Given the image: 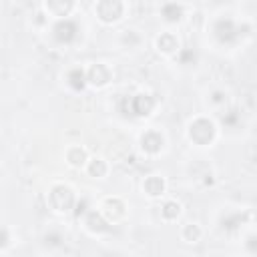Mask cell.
<instances>
[{"label": "cell", "instance_id": "14", "mask_svg": "<svg viewBox=\"0 0 257 257\" xmlns=\"http://www.w3.org/2000/svg\"><path fill=\"white\" fill-rule=\"evenodd\" d=\"M161 16L167 24H179L185 16V8L177 0H165L163 6H161Z\"/></svg>", "mask_w": 257, "mask_h": 257}, {"label": "cell", "instance_id": "1", "mask_svg": "<svg viewBox=\"0 0 257 257\" xmlns=\"http://www.w3.org/2000/svg\"><path fill=\"white\" fill-rule=\"evenodd\" d=\"M219 128L209 116H195L187 124V137L197 147H211L217 141Z\"/></svg>", "mask_w": 257, "mask_h": 257}, {"label": "cell", "instance_id": "19", "mask_svg": "<svg viewBox=\"0 0 257 257\" xmlns=\"http://www.w3.org/2000/svg\"><path fill=\"white\" fill-rule=\"evenodd\" d=\"M203 237V229L199 223H185L181 227V239L185 243H199Z\"/></svg>", "mask_w": 257, "mask_h": 257}, {"label": "cell", "instance_id": "8", "mask_svg": "<svg viewBox=\"0 0 257 257\" xmlns=\"http://www.w3.org/2000/svg\"><path fill=\"white\" fill-rule=\"evenodd\" d=\"M74 6H76V0H42V10L52 20L70 16Z\"/></svg>", "mask_w": 257, "mask_h": 257}, {"label": "cell", "instance_id": "3", "mask_svg": "<svg viewBox=\"0 0 257 257\" xmlns=\"http://www.w3.org/2000/svg\"><path fill=\"white\" fill-rule=\"evenodd\" d=\"M80 26L76 24V20H72L70 16L66 18H58L52 22L50 26V38L58 44V46H72L78 38H80Z\"/></svg>", "mask_w": 257, "mask_h": 257}, {"label": "cell", "instance_id": "4", "mask_svg": "<svg viewBox=\"0 0 257 257\" xmlns=\"http://www.w3.org/2000/svg\"><path fill=\"white\" fill-rule=\"evenodd\" d=\"M126 12L124 0H96L94 2V14L102 24H114L122 20Z\"/></svg>", "mask_w": 257, "mask_h": 257}, {"label": "cell", "instance_id": "15", "mask_svg": "<svg viewBox=\"0 0 257 257\" xmlns=\"http://www.w3.org/2000/svg\"><path fill=\"white\" fill-rule=\"evenodd\" d=\"M64 82H66V86H68L70 90H74V92L82 90V88L86 86L84 68H82V66H72V68H68L66 74H64Z\"/></svg>", "mask_w": 257, "mask_h": 257}, {"label": "cell", "instance_id": "2", "mask_svg": "<svg viewBox=\"0 0 257 257\" xmlns=\"http://www.w3.org/2000/svg\"><path fill=\"white\" fill-rule=\"evenodd\" d=\"M46 201H48V207L54 211V213H70L72 207L76 205V195L74 191L64 185V183H54L50 189H48V195H46Z\"/></svg>", "mask_w": 257, "mask_h": 257}, {"label": "cell", "instance_id": "6", "mask_svg": "<svg viewBox=\"0 0 257 257\" xmlns=\"http://www.w3.org/2000/svg\"><path fill=\"white\" fill-rule=\"evenodd\" d=\"M98 211L102 213V217L114 225V223H120L124 217H126V203L116 197V195H110V197H104L98 205Z\"/></svg>", "mask_w": 257, "mask_h": 257}, {"label": "cell", "instance_id": "21", "mask_svg": "<svg viewBox=\"0 0 257 257\" xmlns=\"http://www.w3.org/2000/svg\"><path fill=\"white\" fill-rule=\"evenodd\" d=\"M10 243V233L6 227H0V249H4Z\"/></svg>", "mask_w": 257, "mask_h": 257}, {"label": "cell", "instance_id": "5", "mask_svg": "<svg viewBox=\"0 0 257 257\" xmlns=\"http://www.w3.org/2000/svg\"><path fill=\"white\" fill-rule=\"evenodd\" d=\"M139 145H141V151L147 155V157H157L161 155V151L165 149L167 145V139H165V133L151 126L147 128L141 137H139Z\"/></svg>", "mask_w": 257, "mask_h": 257}, {"label": "cell", "instance_id": "9", "mask_svg": "<svg viewBox=\"0 0 257 257\" xmlns=\"http://www.w3.org/2000/svg\"><path fill=\"white\" fill-rule=\"evenodd\" d=\"M84 229L90 233V235H102V233H108L110 231V223L102 217V213L98 209H92L84 215Z\"/></svg>", "mask_w": 257, "mask_h": 257}, {"label": "cell", "instance_id": "16", "mask_svg": "<svg viewBox=\"0 0 257 257\" xmlns=\"http://www.w3.org/2000/svg\"><path fill=\"white\" fill-rule=\"evenodd\" d=\"M84 171L92 179H104L108 175V163L102 157H88V161L84 165Z\"/></svg>", "mask_w": 257, "mask_h": 257}, {"label": "cell", "instance_id": "17", "mask_svg": "<svg viewBox=\"0 0 257 257\" xmlns=\"http://www.w3.org/2000/svg\"><path fill=\"white\" fill-rule=\"evenodd\" d=\"M118 44H120L124 50H137V48L143 44V36H141L139 30H135V28H124V30H120V34H118Z\"/></svg>", "mask_w": 257, "mask_h": 257}, {"label": "cell", "instance_id": "20", "mask_svg": "<svg viewBox=\"0 0 257 257\" xmlns=\"http://www.w3.org/2000/svg\"><path fill=\"white\" fill-rule=\"evenodd\" d=\"M227 92L223 90V88H217V90H213L211 92V96H209V104L213 106V108H217V110H221V108H225L227 106Z\"/></svg>", "mask_w": 257, "mask_h": 257}, {"label": "cell", "instance_id": "11", "mask_svg": "<svg viewBox=\"0 0 257 257\" xmlns=\"http://www.w3.org/2000/svg\"><path fill=\"white\" fill-rule=\"evenodd\" d=\"M155 106H157V100L149 92H139V94H133L131 98V110L137 116H149L155 110Z\"/></svg>", "mask_w": 257, "mask_h": 257}, {"label": "cell", "instance_id": "13", "mask_svg": "<svg viewBox=\"0 0 257 257\" xmlns=\"http://www.w3.org/2000/svg\"><path fill=\"white\" fill-rule=\"evenodd\" d=\"M64 161L72 169H84L88 161V151L82 145H68L64 151Z\"/></svg>", "mask_w": 257, "mask_h": 257}, {"label": "cell", "instance_id": "18", "mask_svg": "<svg viewBox=\"0 0 257 257\" xmlns=\"http://www.w3.org/2000/svg\"><path fill=\"white\" fill-rule=\"evenodd\" d=\"M181 213H183V207H181V203H179L177 199H167V201H163V205H161V219H163V221L173 223V221H177V219L181 217Z\"/></svg>", "mask_w": 257, "mask_h": 257}, {"label": "cell", "instance_id": "10", "mask_svg": "<svg viewBox=\"0 0 257 257\" xmlns=\"http://www.w3.org/2000/svg\"><path fill=\"white\" fill-rule=\"evenodd\" d=\"M155 48L165 56H175L181 50V40L175 32H161L155 38Z\"/></svg>", "mask_w": 257, "mask_h": 257}, {"label": "cell", "instance_id": "7", "mask_svg": "<svg viewBox=\"0 0 257 257\" xmlns=\"http://www.w3.org/2000/svg\"><path fill=\"white\" fill-rule=\"evenodd\" d=\"M84 74H86V86H92V88H104L112 80V70L104 62L88 64L84 68Z\"/></svg>", "mask_w": 257, "mask_h": 257}, {"label": "cell", "instance_id": "12", "mask_svg": "<svg viewBox=\"0 0 257 257\" xmlns=\"http://www.w3.org/2000/svg\"><path fill=\"white\" fill-rule=\"evenodd\" d=\"M167 191V181L163 175H149L143 181V193L151 199H161Z\"/></svg>", "mask_w": 257, "mask_h": 257}]
</instances>
